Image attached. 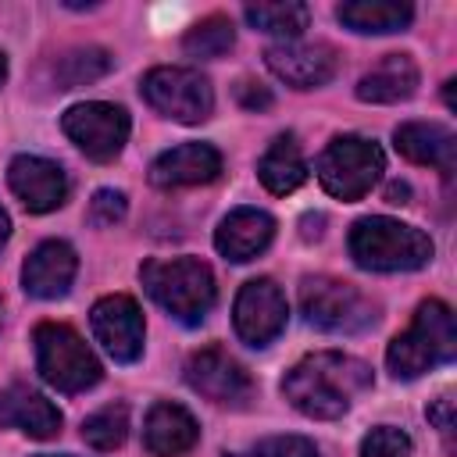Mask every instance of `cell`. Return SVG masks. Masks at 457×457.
Segmentation results:
<instances>
[{
	"mask_svg": "<svg viewBox=\"0 0 457 457\" xmlns=\"http://www.w3.org/2000/svg\"><path fill=\"white\" fill-rule=\"evenodd\" d=\"M371 389V368L339 350H318L296 361L282 378V396L307 418H343L361 393Z\"/></svg>",
	"mask_w": 457,
	"mask_h": 457,
	"instance_id": "1",
	"label": "cell"
},
{
	"mask_svg": "<svg viewBox=\"0 0 457 457\" xmlns=\"http://www.w3.org/2000/svg\"><path fill=\"white\" fill-rule=\"evenodd\" d=\"M457 353V321L443 300H421L414 321L389 343L386 364L396 378H418Z\"/></svg>",
	"mask_w": 457,
	"mask_h": 457,
	"instance_id": "2",
	"label": "cell"
},
{
	"mask_svg": "<svg viewBox=\"0 0 457 457\" xmlns=\"http://www.w3.org/2000/svg\"><path fill=\"white\" fill-rule=\"evenodd\" d=\"M139 282L154 303H161L175 321L200 325L214 300V271L200 257H171V261H146L139 268Z\"/></svg>",
	"mask_w": 457,
	"mask_h": 457,
	"instance_id": "3",
	"label": "cell"
},
{
	"mask_svg": "<svg viewBox=\"0 0 457 457\" xmlns=\"http://www.w3.org/2000/svg\"><path fill=\"white\" fill-rule=\"evenodd\" d=\"M346 246L364 271H414V268H425L436 253L432 239L421 228L386 214L353 221Z\"/></svg>",
	"mask_w": 457,
	"mask_h": 457,
	"instance_id": "4",
	"label": "cell"
},
{
	"mask_svg": "<svg viewBox=\"0 0 457 457\" xmlns=\"http://www.w3.org/2000/svg\"><path fill=\"white\" fill-rule=\"evenodd\" d=\"M32 343H36V368L43 382L54 386L57 393H86L100 382L104 368L71 325L43 321L36 325Z\"/></svg>",
	"mask_w": 457,
	"mask_h": 457,
	"instance_id": "5",
	"label": "cell"
},
{
	"mask_svg": "<svg viewBox=\"0 0 457 457\" xmlns=\"http://www.w3.org/2000/svg\"><path fill=\"white\" fill-rule=\"evenodd\" d=\"M386 171V154L368 136H336L318 157V182L339 200H361Z\"/></svg>",
	"mask_w": 457,
	"mask_h": 457,
	"instance_id": "6",
	"label": "cell"
},
{
	"mask_svg": "<svg viewBox=\"0 0 457 457\" xmlns=\"http://www.w3.org/2000/svg\"><path fill=\"white\" fill-rule=\"evenodd\" d=\"M300 311L321 332L350 336V332H361V328L375 325V303L357 286H350L343 278H328V275L303 278V286H300Z\"/></svg>",
	"mask_w": 457,
	"mask_h": 457,
	"instance_id": "7",
	"label": "cell"
},
{
	"mask_svg": "<svg viewBox=\"0 0 457 457\" xmlns=\"http://www.w3.org/2000/svg\"><path fill=\"white\" fill-rule=\"evenodd\" d=\"M139 93L157 114L182 121V125L207 121L214 111V89L193 68H171V64L150 68L139 82Z\"/></svg>",
	"mask_w": 457,
	"mask_h": 457,
	"instance_id": "8",
	"label": "cell"
},
{
	"mask_svg": "<svg viewBox=\"0 0 457 457\" xmlns=\"http://www.w3.org/2000/svg\"><path fill=\"white\" fill-rule=\"evenodd\" d=\"M64 136L89 157V161H114L129 139V114L107 100H86L64 111L61 118Z\"/></svg>",
	"mask_w": 457,
	"mask_h": 457,
	"instance_id": "9",
	"label": "cell"
},
{
	"mask_svg": "<svg viewBox=\"0 0 457 457\" xmlns=\"http://www.w3.org/2000/svg\"><path fill=\"white\" fill-rule=\"evenodd\" d=\"M186 386L200 396H207L211 403L221 407H246L253 400V378L250 371L221 346H204L196 353H189L186 368Z\"/></svg>",
	"mask_w": 457,
	"mask_h": 457,
	"instance_id": "10",
	"label": "cell"
},
{
	"mask_svg": "<svg viewBox=\"0 0 457 457\" xmlns=\"http://www.w3.org/2000/svg\"><path fill=\"white\" fill-rule=\"evenodd\" d=\"M89 325L96 343L118 361V364H132L143 353V339H146V325H143V311L132 296L125 293H111L100 296L89 311Z\"/></svg>",
	"mask_w": 457,
	"mask_h": 457,
	"instance_id": "11",
	"label": "cell"
},
{
	"mask_svg": "<svg viewBox=\"0 0 457 457\" xmlns=\"http://www.w3.org/2000/svg\"><path fill=\"white\" fill-rule=\"evenodd\" d=\"M286 318H289L286 293L271 278H250L239 289L232 307L236 336L250 346H268L271 339H278V332L286 328Z\"/></svg>",
	"mask_w": 457,
	"mask_h": 457,
	"instance_id": "12",
	"label": "cell"
},
{
	"mask_svg": "<svg viewBox=\"0 0 457 457\" xmlns=\"http://www.w3.org/2000/svg\"><path fill=\"white\" fill-rule=\"evenodd\" d=\"M264 64L275 79H282L293 89H318L336 75V50L328 43H300V39H286V43H271L264 50Z\"/></svg>",
	"mask_w": 457,
	"mask_h": 457,
	"instance_id": "13",
	"label": "cell"
},
{
	"mask_svg": "<svg viewBox=\"0 0 457 457\" xmlns=\"http://www.w3.org/2000/svg\"><path fill=\"white\" fill-rule=\"evenodd\" d=\"M7 182L11 193L32 211V214H46L57 211L68 196V175L57 161L36 157V154H18L7 164Z\"/></svg>",
	"mask_w": 457,
	"mask_h": 457,
	"instance_id": "14",
	"label": "cell"
},
{
	"mask_svg": "<svg viewBox=\"0 0 457 457\" xmlns=\"http://www.w3.org/2000/svg\"><path fill=\"white\" fill-rule=\"evenodd\" d=\"M218 175H221V154L211 143H179L150 164V182L157 189L204 186L214 182Z\"/></svg>",
	"mask_w": 457,
	"mask_h": 457,
	"instance_id": "15",
	"label": "cell"
},
{
	"mask_svg": "<svg viewBox=\"0 0 457 457\" xmlns=\"http://www.w3.org/2000/svg\"><path fill=\"white\" fill-rule=\"evenodd\" d=\"M75 271H79L75 250L64 239H46L29 253L21 268V289L36 300H57L71 289Z\"/></svg>",
	"mask_w": 457,
	"mask_h": 457,
	"instance_id": "16",
	"label": "cell"
},
{
	"mask_svg": "<svg viewBox=\"0 0 457 457\" xmlns=\"http://www.w3.org/2000/svg\"><path fill=\"white\" fill-rule=\"evenodd\" d=\"M271 236H275V218L268 211L239 207V211L221 218L218 232H214V246L225 261L243 264V261H253L257 253H264Z\"/></svg>",
	"mask_w": 457,
	"mask_h": 457,
	"instance_id": "17",
	"label": "cell"
},
{
	"mask_svg": "<svg viewBox=\"0 0 457 457\" xmlns=\"http://www.w3.org/2000/svg\"><path fill=\"white\" fill-rule=\"evenodd\" d=\"M196 439H200V425L182 403L161 400L150 407L143 421V443L154 457H182L196 446Z\"/></svg>",
	"mask_w": 457,
	"mask_h": 457,
	"instance_id": "18",
	"label": "cell"
},
{
	"mask_svg": "<svg viewBox=\"0 0 457 457\" xmlns=\"http://www.w3.org/2000/svg\"><path fill=\"white\" fill-rule=\"evenodd\" d=\"M61 411L25 382H14L0 393V425L7 428H18L32 439H50L61 432Z\"/></svg>",
	"mask_w": 457,
	"mask_h": 457,
	"instance_id": "19",
	"label": "cell"
},
{
	"mask_svg": "<svg viewBox=\"0 0 457 457\" xmlns=\"http://www.w3.org/2000/svg\"><path fill=\"white\" fill-rule=\"evenodd\" d=\"M393 139L396 150L414 164L439 168L443 175L457 168V136L439 121H407L393 132Z\"/></svg>",
	"mask_w": 457,
	"mask_h": 457,
	"instance_id": "20",
	"label": "cell"
},
{
	"mask_svg": "<svg viewBox=\"0 0 457 457\" xmlns=\"http://www.w3.org/2000/svg\"><path fill=\"white\" fill-rule=\"evenodd\" d=\"M414 89H418V64L411 54H386L357 82V96L364 104H396L407 100Z\"/></svg>",
	"mask_w": 457,
	"mask_h": 457,
	"instance_id": "21",
	"label": "cell"
},
{
	"mask_svg": "<svg viewBox=\"0 0 457 457\" xmlns=\"http://www.w3.org/2000/svg\"><path fill=\"white\" fill-rule=\"evenodd\" d=\"M336 18L364 36H382V32H403L414 18V7L403 0H350L336 7Z\"/></svg>",
	"mask_w": 457,
	"mask_h": 457,
	"instance_id": "22",
	"label": "cell"
},
{
	"mask_svg": "<svg viewBox=\"0 0 457 457\" xmlns=\"http://www.w3.org/2000/svg\"><path fill=\"white\" fill-rule=\"evenodd\" d=\"M257 175H261L264 189L275 193V196H286V193L300 189L307 182V161L300 154V143L293 136H278L264 150V157L257 161Z\"/></svg>",
	"mask_w": 457,
	"mask_h": 457,
	"instance_id": "23",
	"label": "cell"
},
{
	"mask_svg": "<svg viewBox=\"0 0 457 457\" xmlns=\"http://www.w3.org/2000/svg\"><path fill=\"white\" fill-rule=\"evenodd\" d=\"M243 14H246V21H250L253 29H261V32H271V36H282V43H286V39H296V36L307 29V21H311V11H307V4H300V0H271V4H250Z\"/></svg>",
	"mask_w": 457,
	"mask_h": 457,
	"instance_id": "24",
	"label": "cell"
},
{
	"mask_svg": "<svg viewBox=\"0 0 457 457\" xmlns=\"http://www.w3.org/2000/svg\"><path fill=\"white\" fill-rule=\"evenodd\" d=\"M111 68H114V57L104 46H75L54 64V82L57 89H79L104 79Z\"/></svg>",
	"mask_w": 457,
	"mask_h": 457,
	"instance_id": "25",
	"label": "cell"
},
{
	"mask_svg": "<svg viewBox=\"0 0 457 457\" xmlns=\"http://www.w3.org/2000/svg\"><path fill=\"white\" fill-rule=\"evenodd\" d=\"M232 46H236V29L225 14H207L182 36V50L200 61H214V57L228 54Z\"/></svg>",
	"mask_w": 457,
	"mask_h": 457,
	"instance_id": "26",
	"label": "cell"
},
{
	"mask_svg": "<svg viewBox=\"0 0 457 457\" xmlns=\"http://www.w3.org/2000/svg\"><path fill=\"white\" fill-rule=\"evenodd\" d=\"M125 436H129V407L125 403H107L82 421V439L93 450H118L125 443Z\"/></svg>",
	"mask_w": 457,
	"mask_h": 457,
	"instance_id": "27",
	"label": "cell"
},
{
	"mask_svg": "<svg viewBox=\"0 0 457 457\" xmlns=\"http://www.w3.org/2000/svg\"><path fill=\"white\" fill-rule=\"evenodd\" d=\"M411 436L393 425H375L361 439V457H411Z\"/></svg>",
	"mask_w": 457,
	"mask_h": 457,
	"instance_id": "28",
	"label": "cell"
},
{
	"mask_svg": "<svg viewBox=\"0 0 457 457\" xmlns=\"http://www.w3.org/2000/svg\"><path fill=\"white\" fill-rule=\"evenodd\" d=\"M125 193L121 189H96L93 193V200H89V225H96V228H111L114 221H121L125 218Z\"/></svg>",
	"mask_w": 457,
	"mask_h": 457,
	"instance_id": "29",
	"label": "cell"
},
{
	"mask_svg": "<svg viewBox=\"0 0 457 457\" xmlns=\"http://www.w3.org/2000/svg\"><path fill=\"white\" fill-rule=\"evenodd\" d=\"M250 457H318V446L303 436H271V439H261Z\"/></svg>",
	"mask_w": 457,
	"mask_h": 457,
	"instance_id": "30",
	"label": "cell"
},
{
	"mask_svg": "<svg viewBox=\"0 0 457 457\" xmlns=\"http://www.w3.org/2000/svg\"><path fill=\"white\" fill-rule=\"evenodd\" d=\"M425 414H428V421L436 425V432L443 436L446 450H453V400H450V396H439V400L428 403Z\"/></svg>",
	"mask_w": 457,
	"mask_h": 457,
	"instance_id": "31",
	"label": "cell"
},
{
	"mask_svg": "<svg viewBox=\"0 0 457 457\" xmlns=\"http://www.w3.org/2000/svg\"><path fill=\"white\" fill-rule=\"evenodd\" d=\"M236 100H239L246 111H264V107H271V93H268V86L250 82V79H243V82L236 86Z\"/></svg>",
	"mask_w": 457,
	"mask_h": 457,
	"instance_id": "32",
	"label": "cell"
},
{
	"mask_svg": "<svg viewBox=\"0 0 457 457\" xmlns=\"http://www.w3.org/2000/svg\"><path fill=\"white\" fill-rule=\"evenodd\" d=\"M386 196H389V204H403V200H407V186H403V182H393Z\"/></svg>",
	"mask_w": 457,
	"mask_h": 457,
	"instance_id": "33",
	"label": "cell"
},
{
	"mask_svg": "<svg viewBox=\"0 0 457 457\" xmlns=\"http://www.w3.org/2000/svg\"><path fill=\"white\" fill-rule=\"evenodd\" d=\"M7 236H11V218H7V211L0 207V246L7 243Z\"/></svg>",
	"mask_w": 457,
	"mask_h": 457,
	"instance_id": "34",
	"label": "cell"
},
{
	"mask_svg": "<svg viewBox=\"0 0 457 457\" xmlns=\"http://www.w3.org/2000/svg\"><path fill=\"white\" fill-rule=\"evenodd\" d=\"M4 79H7V57H4V50H0V86H4Z\"/></svg>",
	"mask_w": 457,
	"mask_h": 457,
	"instance_id": "35",
	"label": "cell"
},
{
	"mask_svg": "<svg viewBox=\"0 0 457 457\" xmlns=\"http://www.w3.org/2000/svg\"><path fill=\"white\" fill-rule=\"evenodd\" d=\"M39 457H75V453H39Z\"/></svg>",
	"mask_w": 457,
	"mask_h": 457,
	"instance_id": "36",
	"label": "cell"
},
{
	"mask_svg": "<svg viewBox=\"0 0 457 457\" xmlns=\"http://www.w3.org/2000/svg\"><path fill=\"white\" fill-rule=\"evenodd\" d=\"M0 325H4V300H0Z\"/></svg>",
	"mask_w": 457,
	"mask_h": 457,
	"instance_id": "37",
	"label": "cell"
},
{
	"mask_svg": "<svg viewBox=\"0 0 457 457\" xmlns=\"http://www.w3.org/2000/svg\"><path fill=\"white\" fill-rule=\"evenodd\" d=\"M228 457H239V453H228Z\"/></svg>",
	"mask_w": 457,
	"mask_h": 457,
	"instance_id": "38",
	"label": "cell"
}]
</instances>
